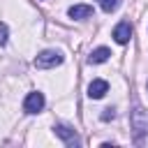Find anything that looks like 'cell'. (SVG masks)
<instances>
[{"instance_id": "1", "label": "cell", "mask_w": 148, "mask_h": 148, "mask_svg": "<svg viewBox=\"0 0 148 148\" xmlns=\"http://www.w3.org/2000/svg\"><path fill=\"white\" fill-rule=\"evenodd\" d=\"M130 125L136 134V141H141V136L148 134V111L143 106H134L130 111Z\"/></svg>"}, {"instance_id": "2", "label": "cell", "mask_w": 148, "mask_h": 148, "mask_svg": "<svg viewBox=\"0 0 148 148\" xmlns=\"http://www.w3.org/2000/svg\"><path fill=\"white\" fill-rule=\"evenodd\" d=\"M62 53L60 51H56V49H44L42 53H37L35 56V67L37 69H51V67H58V65H62Z\"/></svg>"}, {"instance_id": "3", "label": "cell", "mask_w": 148, "mask_h": 148, "mask_svg": "<svg viewBox=\"0 0 148 148\" xmlns=\"http://www.w3.org/2000/svg\"><path fill=\"white\" fill-rule=\"evenodd\" d=\"M42 109H44V95H42L39 90L28 92L25 99H23V111H25V113H39Z\"/></svg>"}, {"instance_id": "4", "label": "cell", "mask_w": 148, "mask_h": 148, "mask_svg": "<svg viewBox=\"0 0 148 148\" xmlns=\"http://www.w3.org/2000/svg\"><path fill=\"white\" fill-rule=\"evenodd\" d=\"M53 132H56V136H60L67 146H81V141H79V136H76V132L69 127V125H62V123H58V125H53Z\"/></svg>"}, {"instance_id": "5", "label": "cell", "mask_w": 148, "mask_h": 148, "mask_svg": "<svg viewBox=\"0 0 148 148\" xmlns=\"http://www.w3.org/2000/svg\"><path fill=\"white\" fill-rule=\"evenodd\" d=\"M113 39H116L118 44H127V42L132 39V25H130V21H120V23L113 28Z\"/></svg>"}, {"instance_id": "6", "label": "cell", "mask_w": 148, "mask_h": 148, "mask_svg": "<svg viewBox=\"0 0 148 148\" xmlns=\"http://www.w3.org/2000/svg\"><path fill=\"white\" fill-rule=\"evenodd\" d=\"M106 92H109V83H106L104 79L90 81V86H88V97H90V99H102Z\"/></svg>"}, {"instance_id": "7", "label": "cell", "mask_w": 148, "mask_h": 148, "mask_svg": "<svg viewBox=\"0 0 148 148\" xmlns=\"http://www.w3.org/2000/svg\"><path fill=\"white\" fill-rule=\"evenodd\" d=\"M67 14H69V18H76V21H81V18H88V16H92V7H90V5H72V7L67 9Z\"/></svg>"}, {"instance_id": "8", "label": "cell", "mask_w": 148, "mask_h": 148, "mask_svg": "<svg viewBox=\"0 0 148 148\" xmlns=\"http://www.w3.org/2000/svg\"><path fill=\"white\" fill-rule=\"evenodd\" d=\"M109 56H111V51H109L106 46H99V49L90 51L88 62H90V65H99V62H106V60H109Z\"/></svg>"}, {"instance_id": "9", "label": "cell", "mask_w": 148, "mask_h": 148, "mask_svg": "<svg viewBox=\"0 0 148 148\" xmlns=\"http://www.w3.org/2000/svg\"><path fill=\"white\" fill-rule=\"evenodd\" d=\"M97 2H99V7H102L106 14H111V12H116V9L120 7L123 0H97Z\"/></svg>"}, {"instance_id": "10", "label": "cell", "mask_w": 148, "mask_h": 148, "mask_svg": "<svg viewBox=\"0 0 148 148\" xmlns=\"http://www.w3.org/2000/svg\"><path fill=\"white\" fill-rule=\"evenodd\" d=\"M7 37H9V28H7L5 23H0V46L7 44Z\"/></svg>"}, {"instance_id": "11", "label": "cell", "mask_w": 148, "mask_h": 148, "mask_svg": "<svg viewBox=\"0 0 148 148\" xmlns=\"http://www.w3.org/2000/svg\"><path fill=\"white\" fill-rule=\"evenodd\" d=\"M113 116H116V111H113V109H104V113H102V120H111Z\"/></svg>"}, {"instance_id": "12", "label": "cell", "mask_w": 148, "mask_h": 148, "mask_svg": "<svg viewBox=\"0 0 148 148\" xmlns=\"http://www.w3.org/2000/svg\"><path fill=\"white\" fill-rule=\"evenodd\" d=\"M146 90H148V81H146Z\"/></svg>"}]
</instances>
